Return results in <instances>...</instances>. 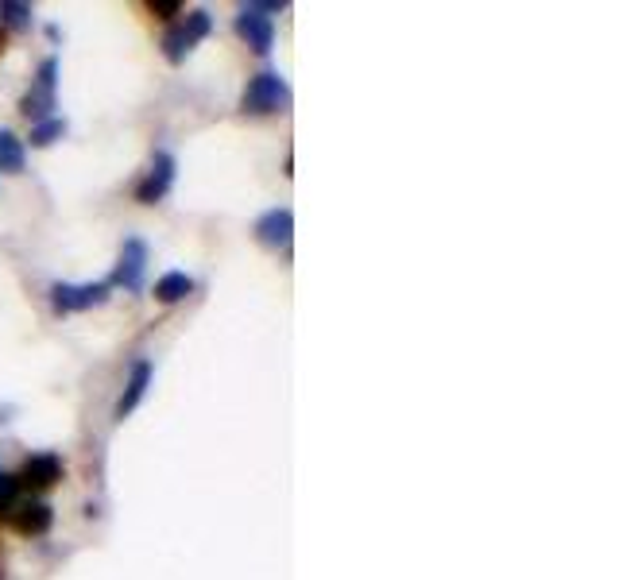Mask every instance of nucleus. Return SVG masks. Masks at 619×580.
<instances>
[{"mask_svg":"<svg viewBox=\"0 0 619 580\" xmlns=\"http://www.w3.org/2000/svg\"><path fill=\"white\" fill-rule=\"evenodd\" d=\"M291 105V86H287V78L279 74V70H260L248 89H244V97H240V109L252 116H271V113H283Z\"/></svg>","mask_w":619,"mask_h":580,"instance_id":"nucleus-1","label":"nucleus"},{"mask_svg":"<svg viewBox=\"0 0 619 580\" xmlns=\"http://www.w3.org/2000/svg\"><path fill=\"white\" fill-rule=\"evenodd\" d=\"M287 0H264V4H244L240 16H236V35L256 51V55H267L275 47V24L267 12H283Z\"/></svg>","mask_w":619,"mask_h":580,"instance_id":"nucleus-2","label":"nucleus"},{"mask_svg":"<svg viewBox=\"0 0 619 580\" xmlns=\"http://www.w3.org/2000/svg\"><path fill=\"white\" fill-rule=\"evenodd\" d=\"M109 294H113L109 279H97V283H55L51 287V306H55V314H82V310H93V306L109 302Z\"/></svg>","mask_w":619,"mask_h":580,"instance_id":"nucleus-3","label":"nucleus"},{"mask_svg":"<svg viewBox=\"0 0 619 580\" xmlns=\"http://www.w3.org/2000/svg\"><path fill=\"white\" fill-rule=\"evenodd\" d=\"M144 271H148V244L140 236H128L124 248H120L117 271L109 275V283L136 294V290H144Z\"/></svg>","mask_w":619,"mask_h":580,"instance_id":"nucleus-4","label":"nucleus"},{"mask_svg":"<svg viewBox=\"0 0 619 580\" xmlns=\"http://www.w3.org/2000/svg\"><path fill=\"white\" fill-rule=\"evenodd\" d=\"M256 240L271 248V252H279V248H291V240H295V213L291 209H267L256 217Z\"/></svg>","mask_w":619,"mask_h":580,"instance_id":"nucleus-5","label":"nucleus"},{"mask_svg":"<svg viewBox=\"0 0 619 580\" xmlns=\"http://www.w3.org/2000/svg\"><path fill=\"white\" fill-rule=\"evenodd\" d=\"M175 155L171 151H159L155 159H151V174L140 182V190H136V198L144 205H155V202H163L167 198V190L175 186Z\"/></svg>","mask_w":619,"mask_h":580,"instance_id":"nucleus-6","label":"nucleus"},{"mask_svg":"<svg viewBox=\"0 0 619 580\" xmlns=\"http://www.w3.org/2000/svg\"><path fill=\"white\" fill-rule=\"evenodd\" d=\"M16 480L35 488V492H47V488H55L62 480V461L55 453H39V457H31V461L24 464V472H20Z\"/></svg>","mask_w":619,"mask_h":580,"instance_id":"nucleus-7","label":"nucleus"},{"mask_svg":"<svg viewBox=\"0 0 619 580\" xmlns=\"http://www.w3.org/2000/svg\"><path fill=\"white\" fill-rule=\"evenodd\" d=\"M151 376H155V368H151V360H136L132 364V376H128V383H124V395H120V403H117V422H124L136 406H140V399H144V391L151 387Z\"/></svg>","mask_w":619,"mask_h":580,"instance_id":"nucleus-8","label":"nucleus"},{"mask_svg":"<svg viewBox=\"0 0 619 580\" xmlns=\"http://www.w3.org/2000/svg\"><path fill=\"white\" fill-rule=\"evenodd\" d=\"M51 522H55V511H51V503H43V499H28V503L16 507V530H20V534L39 538V534L51 530Z\"/></svg>","mask_w":619,"mask_h":580,"instance_id":"nucleus-9","label":"nucleus"},{"mask_svg":"<svg viewBox=\"0 0 619 580\" xmlns=\"http://www.w3.org/2000/svg\"><path fill=\"white\" fill-rule=\"evenodd\" d=\"M190 290H194V279H190L186 271H167V275L155 283V298H159L163 306H175V302H182Z\"/></svg>","mask_w":619,"mask_h":580,"instance_id":"nucleus-10","label":"nucleus"},{"mask_svg":"<svg viewBox=\"0 0 619 580\" xmlns=\"http://www.w3.org/2000/svg\"><path fill=\"white\" fill-rule=\"evenodd\" d=\"M28 167V151L24 140H16L8 128H0V171L4 174H20Z\"/></svg>","mask_w":619,"mask_h":580,"instance_id":"nucleus-11","label":"nucleus"},{"mask_svg":"<svg viewBox=\"0 0 619 580\" xmlns=\"http://www.w3.org/2000/svg\"><path fill=\"white\" fill-rule=\"evenodd\" d=\"M51 109H55V93H51V89L35 86L31 93H24V101H20V113L35 116V124H39V120H47Z\"/></svg>","mask_w":619,"mask_h":580,"instance_id":"nucleus-12","label":"nucleus"},{"mask_svg":"<svg viewBox=\"0 0 619 580\" xmlns=\"http://www.w3.org/2000/svg\"><path fill=\"white\" fill-rule=\"evenodd\" d=\"M62 136H66V120L62 116H47V120H39L31 128V147H51Z\"/></svg>","mask_w":619,"mask_h":580,"instance_id":"nucleus-13","label":"nucleus"},{"mask_svg":"<svg viewBox=\"0 0 619 580\" xmlns=\"http://www.w3.org/2000/svg\"><path fill=\"white\" fill-rule=\"evenodd\" d=\"M0 24H8V28H16V31L31 28V4L4 0V4H0Z\"/></svg>","mask_w":619,"mask_h":580,"instance_id":"nucleus-14","label":"nucleus"},{"mask_svg":"<svg viewBox=\"0 0 619 580\" xmlns=\"http://www.w3.org/2000/svg\"><path fill=\"white\" fill-rule=\"evenodd\" d=\"M190 51H194V43L186 39V31H182V28L167 31V39H163V55H167V62H175V66H178V62L190 55Z\"/></svg>","mask_w":619,"mask_h":580,"instance_id":"nucleus-15","label":"nucleus"},{"mask_svg":"<svg viewBox=\"0 0 619 580\" xmlns=\"http://www.w3.org/2000/svg\"><path fill=\"white\" fill-rule=\"evenodd\" d=\"M182 31H186V39H190V43H202L209 31H213V16H209L206 8H194V12L186 16V28Z\"/></svg>","mask_w":619,"mask_h":580,"instance_id":"nucleus-16","label":"nucleus"},{"mask_svg":"<svg viewBox=\"0 0 619 580\" xmlns=\"http://www.w3.org/2000/svg\"><path fill=\"white\" fill-rule=\"evenodd\" d=\"M16 499H20V480H16V476H4V472H0V515H12Z\"/></svg>","mask_w":619,"mask_h":580,"instance_id":"nucleus-17","label":"nucleus"},{"mask_svg":"<svg viewBox=\"0 0 619 580\" xmlns=\"http://www.w3.org/2000/svg\"><path fill=\"white\" fill-rule=\"evenodd\" d=\"M55 82H59V58H43L39 62V89L55 93Z\"/></svg>","mask_w":619,"mask_h":580,"instance_id":"nucleus-18","label":"nucleus"},{"mask_svg":"<svg viewBox=\"0 0 619 580\" xmlns=\"http://www.w3.org/2000/svg\"><path fill=\"white\" fill-rule=\"evenodd\" d=\"M148 12H151V16H163V20H171V16H178V12H182V4H178V0H151Z\"/></svg>","mask_w":619,"mask_h":580,"instance_id":"nucleus-19","label":"nucleus"}]
</instances>
